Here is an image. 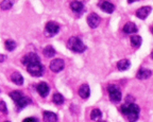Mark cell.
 Returning a JSON list of instances; mask_svg holds the SVG:
<instances>
[{
	"mask_svg": "<svg viewBox=\"0 0 153 122\" xmlns=\"http://www.w3.org/2000/svg\"><path fill=\"white\" fill-rule=\"evenodd\" d=\"M140 108L135 103H126L121 106V112L130 122H135L139 117Z\"/></svg>",
	"mask_w": 153,
	"mask_h": 122,
	"instance_id": "cell-1",
	"label": "cell"
},
{
	"mask_svg": "<svg viewBox=\"0 0 153 122\" xmlns=\"http://www.w3.org/2000/svg\"><path fill=\"white\" fill-rule=\"evenodd\" d=\"M67 48L69 50L74 51L76 53H82L85 51L86 46L83 44V41L79 38V37H76V36H72L68 39V43H67Z\"/></svg>",
	"mask_w": 153,
	"mask_h": 122,
	"instance_id": "cell-2",
	"label": "cell"
},
{
	"mask_svg": "<svg viewBox=\"0 0 153 122\" xmlns=\"http://www.w3.org/2000/svg\"><path fill=\"white\" fill-rule=\"evenodd\" d=\"M27 70L32 77H42L45 72V67L41 63H34L27 66Z\"/></svg>",
	"mask_w": 153,
	"mask_h": 122,
	"instance_id": "cell-3",
	"label": "cell"
},
{
	"mask_svg": "<svg viewBox=\"0 0 153 122\" xmlns=\"http://www.w3.org/2000/svg\"><path fill=\"white\" fill-rule=\"evenodd\" d=\"M108 91L111 101H113V102H119L121 100V91H120L119 87L117 85H114V84L108 85Z\"/></svg>",
	"mask_w": 153,
	"mask_h": 122,
	"instance_id": "cell-4",
	"label": "cell"
},
{
	"mask_svg": "<svg viewBox=\"0 0 153 122\" xmlns=\"http://www.w3.org/2000/svg\"><path fill=\"white\" fill-rule=\"evenodd\" d=\"M60 31V24L55 21H49L46 24L45 27V33L48 37H52V36L56 35Z\"/></svg>",
	"mask_w": 153,
	"mask_h": 122,
	"instance_id": "cell-5",
	"label": "cell"
},
{
	"mask_svg": "<svg viewBox=\"0 0 153 122\" xmlns=\"http://www.w3.org/2000/svg\"><path fill=\"white\" fill-rule=\"evenodd\" d=\"M22 63L25 66H28V65L34 64V63H41V58H39V56H38L36 53L31 52L25 55L22 60Z\"/></svg>",
	"mask_w": 153,
	"mask_h": 122,
	"instance_id": "cell-6",
	"label": "cell"
},
{
	"mask_svg": "<svg viewBox=\"0 0 153 122\" xmlns=\"http://www.w3.org/2000/svg\"><path fill=\"white\" fill-rule=\"evenodd\" d=\"M100 22H101L100 16L98 14H96V13H91L87 16V24H88V26L91 27V29L97 28L100 24Z\"/></svg>",
	"mask_w": 153,
	"mask_h": 122,
	"instance_id": "cell-7",
	"label": "cell"
},
{
	"mask_svg": "<svg viewBox=\"0 0 153 122\" xmlns=\"http://www.w3.org/2000/svg\"><path fill=\"white\" fill-rule=\"evenodd\" d=\"M64 61L61 60V58H55V60H53L52 62L50 63V70L52 72H55V73H57V72L62 71L63 69H64Z\"/></svg>",
	"mask_w": 153,
	"mask_h": 122,
	"instance_id": "cell-8",
	"label": "cell"
},
{
	"mask_svg": "<svg viewBox=\"0 0 153 122\" xmlns=\"http://www.w3.org/2000/svg\"><path fill=\"white\" fill-rule=\"evenodd\" d=\"M98 7H100L102 11H104L105 13H108V14L113 13L115 10V5L113 4V3H111L110 1H106V0L100 1V2L98 3Z\"/></svg>",
	"mask_w": 153,
	"mask_h": 122,
	"instance_id": "cell-9",
	"label": "cell"
},
{
	"mask_svg": "<svg viewBox=\"0 0 153 122\" xmlns=\"http://www.w3.org/2000/svg\"><path fill=\"white\" fill-rule=\"evenodd\" d=\"M36 90H37V92L39 93L43 98H46V97L49 95L50 88H49V85H48L47 83H45V82H42V83H39L37 85V87H36Z\"/></svg>",
	"mask_w": 153,
	"mask_h": 122,
	"instance_id": "cell-10",
	"label": "cell"
},
{
	"mask_svg": "<svg viewBox=\"0 0 153 122\" xmlns=\"http://www.w3.org/2000/svg\"><path fill=\"white\" fill-rule=\"evenodd\" d=\"M150 13H151L150 7H143L136 11V16L138 17L139 19H146Z\"/></svg>",
	"mask_w": 153,
	"mask_h": 122,
	"instance_id": "cell-11",
	"label": "cell"
},
{
	"mask_svg": "<svg viewBox=\"0 0 153 122\" xmlns=\"http://www.w3.org/2000/svg\"><path fill=\"white\" fill-rule=\"evenodd\" d=\"M89 95H91V89L87 84H83L79 88V96L82 99H88Z\"/></svg>",
	"mask_w": 153,
	"mask_h": 122,
	"instance_id": "cell-12",
	"label": "cell"
},
{
	"mask_svg": "<svg viewBox=\"0 0 153 122\" xmlns=\"http://www.w3.org/2000/svg\"><path fill=\"white\" fill-rule=\"evenodd\" d=\"M151 75H152V72H151V70L143 69V68L139 69L138 72L136 73V78L138 80H147V79H149Z\"/></svg>",
	"mask_w": 153,
	"mask_h": 122,
	"instance_id": "cell-13",
	"label": "cell"
},
{
	"mask_svg": "<svg viewBox=\"0 0 153 122\" xmlns=\"http://www.w3.org/2000/svg\"><path fill=\"white\" fill-rule=\"evenodd\" d=\"M70 9H71L74 13H76V14H81L84 10V5H83V3L80 2V1H72V2L70 3Z\"/></svg>",
	"mask_w": 153,
	"mask_h": 122,
	"instance_id": "cell-14",
	"label": "cell"
},
{
	"mask_svg": "<svg viewBox=\"0 0 153 122\" xmlns=\"http://www.w3.org/2000/svg\"><path fill=\"white\" fill-rule=\"evenodd\" d=\"M11 81L16 85H22L24 84V78L18 71H15L11 74Z\"/></svg>",
	"mask_w": 153,
	"mask_h": 122,
	"instance_id": "cell-15",
	"label": "cell"
},
{
	"mask_svg": "<svg viewBox=\"0 0 153 122\" xmlns=\"http://www.w3.org/2000/svg\"><path fill=\"white\" fill-rule=\"evenodd\" d=\"M123 32L127 34H132L137 32V27L134 22H127V24L123 26Z\"/></svg>",
	"mask_w": 153,
	"mask_h": 122,
	"instance_id": "cell-16",
	"label": "cell"
},
{
	"mask_svg": "<svg viewBox=\"0 0 153 122\" xmlns=\"http://www.w3.org/2000/svg\"><path fill=\"white\" fill-rule=\"evenodd\" d=\"M44 120L45 122H56L57 121V116L52 112H44Z\"/></svg>",
	"mask_w": 153,
	"mask_h": 122,
	"instance_id": "cell-17",
	"label": "cell"
},
{
	"mask_svg": "<svg viewBox=\"0 0 153 122\" xmlns=\"http://www.w3.org/2000/svg\"><path fill=\"white\" fill-rule=\"evenodd\" d=\"M131 66V63H130L129 60H121L117 63V68L120 70V71H126L128 70Z\"/></svg>",
	"mask_w": 153,
	"mask_h": 122,
	"instance_id": "cell-18",
	"label": "cell"
},
{
	"mask_svg": "<svg viewBox=\"0 0 153 122\" xmlns=\"http://www.w3.org/2000/svg\"><path fill=\"white\" fill-rule=\"evenodd\" d=\"M43 54L45 58H53L55 55V50L53 47H51V46H47V47H45L43 50Z\"/></svg>",
	"mask_w": 153,
	"mask_h": 122,
	"instance_id": "cell-19",
	"label": "cell"
},
{
	"mask_svg": "<svg viewBox=\"0 0 153 122\" xmlns=\"http://www.w3.org/2000/svg\"><path fill=\"white\" fill-rule=\"evenodd\" d=\"M141 37L138 35H133L131 36V45L133 46L134 48H138L141 45Z\"/></svg>",
	"mask_w": 153,
	"mask_h": 122,
	"instance_id": "cell-20",
	"label": "cell"
},
{
	"mask_svg": "<svg viewBox=\"0 0 153 122\" xmlns=\"http://www.w3.org/2000/svg\"><path fill=\"white\" fill-rule=\"evenodd\" d=\"M10 97H11V99H12L13 101L17 102V101H19L22 98H24V95H22V91L14 90V91H12V92L10 93Z\"/></svg>",
	"mask_w": 153,
	"mask_h": 122,
	"instance_id": "cell-21",
	"label": "cell"
},
{
	"mask_svg": "<svg viewBox=\"0 0 153 122\" xmlns=\"http://www.w3.org/2000/svg\"><path fill=\"white\" fill-rule=\"evenodd\" d=\"M52 101L56 105H62L63 103H64V97L61 93H54L52 97Z\"/></svg>",
	"mask_w": 153,
	"mask_h": 122,
	"instance_id": "cell-22",
	"label": "cell"
},
{
	"mask_svg": "<svg viewBox=\"0 0 153 122\" xmlns=\"http://www.w3.org/2000/svg\"><path fill=\"white\" fill-rule=\"evenodd\" d=\"M13 4H14V0H3L1 2V10H10L13 7Z\"/></svg>",
	"mask_w": 153,
	"mask_h": 122,
	"instance_id": "cell-23",
	"label": "cell"
},
{
	"mask_svg": "<svg viewBox=\"0 0 153 122\" xmlns=\"http://www.w3.org/2000/svg\"><path fill=\"white\" fill-rule=\"evenodd\" d=\"M29 103H30V100H29L28 98H26V97H24V98H22L19 101H17L16 102V105L18 108H24L26 107L27 105H28Z\"/></svg>",
	"mask_w": 153,
	"mask_h": 122,
	"instance_id": "cell-24",
	"label": "cell"
},
{
	"mask_svg": "<svg viewBox=\"0 0 153 122\" xmlns=\"http://www.w3.org/2000/svg\"><path fill=\"white\" fill-rule=\"evenodd\" d=\"M101 116H102V112H101V110L98 109V108H95V109L91 110V120L100 119Z\"/></svg>",
	"mask_w": 153,
	"mask_h": 122,
	"instance_id": "cell-25",
	"label": "cell"
},
{
	"mask_svg": "<svg viewBox=\"0 0 153 122\" xmlns=\"http://www.w3.org/2000/svg\"><path fill=\"white\" fill-rule=\"evenodd\" d=\"M16 46H17V44L15 43L14 41H12V39H9V41H5V49H7V51H13V50H15Z\"/></svg>",
	"mask_w": 153,
	"mask_h": 122,
	"instance_id": "cell-26",
	"label": "cell"
},
{
	"mask_svg": "<svg viewBox=\"0 0 153 122\" xmlns=\"http://www.w3.org/2000/svg\"><path fill=\"white\" fill-rule=\"evenodd\" d=\"M0 109H1V112H2L3 114H7V105H5L4 101H1V103H0Z\"/></svg>",
	"mask_w": 153,
	"mask_h": 122,
	"instance_id": "cell-27",
	"label": "cell"
},
{
	"mask_svg": "<svg viewBox=\"0 0 153 122\" xmlns=\"http://www.w3.org/2000/svg\"><path fill=\"white\" fill-rule=\"evenodd\" d=\"M22 122H39V121H38L37 118L29 117V118H26V119H24V121H22Z\"/></svg>",
	"mask_w": 153,
	"mask_h": 122,
	"instance_id": "cell-28",
	"label": "cell"
},
{
	"mask_svg": "<svg viewBox=\"0 0 153 122\" xmlns=\"http://www.w3.org/2000/svg\"><path fill=\"white\" fill-rule=\"evenodd\" d=\"M130 101H132V102H133V98H132L131 96H128L127 97V103H131Z\"/></svg>",
	"mask_w": 153,
	"mask_h": 122,
	"instance_id": "cell-29",
	"label": "cell"
},
{
	"mask_svg": "<svg viewBox=\"0 0 153 122\" xmlns=\"http://www.w3.org/2000/svg\"><path fill=\"white\" fill-rule=\"evenodd\" d=\"M4 60H5V56L4 55H1V60H0V62H3Z\"/></svg>",
	"mask_w": 153,
	"mask_h": 122,
	"instance_id": "cell-30",
	"label": "cell"
},
{
	"mask_svg": "<svg viewBox=\"0 0 153 122\" xmlns=\"http://www.w3.org/2000/svg\"><path fill=\"white\" fill-rule=\"evenodd\" d=\"M135 1H137V0H128V2L129 3H133V2H135Z\"/></svg>",
	"mask_w": 153,
	"mask_h": 122,
	"instance_id": "cell-31",
	"label": "cell"
},
{
	"mask_svg": "<svg viewBox=\"0 0 153 122\" xmlns=\"http://www.w3.org/2000/svg\"><path fill=\"white\" fill-rule=\"evenodd\" d=\"M151 32H152V34H153V26L151 27Z\"/></svg>",
	"mask_w": 153,
	"mask_h": 122,
	"instance_id": "cell-32",
	"label": "cell"
},
{
	"mask_svg": "<svg viewBox=\"0 0 153 122\" xmlns=\"http://www.w3.org/2000/svg\"><path fill=\"white\" fill-rule=\"evenodd\" d=\"M151 58H153V50H152V52H151Z\"/></svg>",
	"mask_w": 153,
	"mask_h": 122,
	"instance_id": "cell-33",
	"label": "cell"
},
{
	"mask_svg": "<svg viewBox=\"0 0 153 122\" xmlns=\"http://www.w3.org/2000/svg\"><path fill=\"white\" fill-rule=\"evenodd\" d=\"M98 122H106V121H104V120H100V121H98Z\"/></svg>",
	"mask_w": 153,
	"mask_h": 122,
	"instance_id": "cell-34",
	"label": "cell"
},
{
	"mask_svg": "<svg viewBox=\"0 0 153 122\" xmlns=\"http://www.w3.org/2000/svg\"><path fill=\"white\" fill-rule=\"evenodd\" d=\"M4 122H10V121H4Z\"/></svg>",
	"mask_w": 153,
	"mask_h": 122,
	"instance_id": "cell-35",
	"label": "cell"
}]
</instances>
